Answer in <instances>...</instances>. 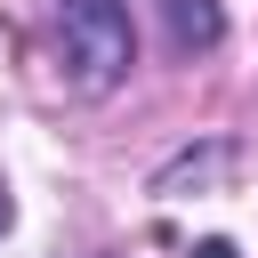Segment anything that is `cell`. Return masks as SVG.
I'll list each match as a JSON object with an SVG mask.
<instances>
[{"mask_svg": "<svg viewBox=\"0 0 258 258\" xmlns=\"http://www.w3.org/2000/svg\"><path fill=\"white\" fill-rule=\"evenodd\" d=\"M56 40H64V73L89 97L113 89V81H129V64H137L129 0H56Z\"/></svg>", "mask_w": 258, "mask_h": 258, "instance_id": "obj_1", "label": "cell"}, {"mask_svg": "<svg viewBox=\"0 0 258 258\" xmlns=\"http://www.w3.org/2000/svg\"><path fill=\"white\" fill-rule=\"evenodd\" d=\"M161 16H169V40H177L185 56H202V48H218V40H226L218 0H161Z\"/></svg>", "mask_w": 258, "mask_h": 258, "instance_id": "obj_2", "label": "cell"}, {"mask_svg": "<svg viewBox=\"0 0 258 258\" xmlns=\"http://www.w3.org/2000/svg\"><path fill=\"white\" fill-rule=\"evenodd\" d=\"M194 258H242V250H234L226 234H210V242H194Z\"/></svg>", "mask_w": 258, "mask_h": 258, "instance_id": "obj_3", "label": "cell"}, {"mask_svg": "<svg viewBox=\"0 0 258 258\" xmlns=\"http://www.w3.org/2000/svg\"><path fill=\"white\" fill-rule=\"evenodd\" d=\"M8 218H16V202H8V185H0V226H8Z\"/></svg>", "mask_w": 258, "mask_h": 258, "instance_id": "obj_4", "label": "cell"}]
</instances>
